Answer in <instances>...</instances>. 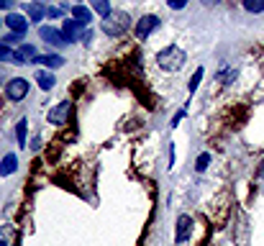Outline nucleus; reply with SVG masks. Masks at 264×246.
Returning <instances> with one entry per match:
<instances>
[{
    "instance_id": "obj_1",
    "label": "nucleus",
    "mask_w": 264,
    "mask_h": 246,
    "mask_svg": "<svg viewBox=\"0 0 264 246\" xmlns=\"http://www.w3.org/2000/svg\"><path fill=\"white\" fill-rule=\"evenodd\" d=\"M157 62H159V67L164 72H177V70H182V64L187 62V57H185V52L180 49V47H167V49H162L159 54H157Z\"/></svg>"
},
{
    "instance_id": "obj_2",
    "label": "nucleus",
    "mask_w": 264,
    "mask_h": 246,
    "mask_svg": "<svg viewBox=\"0 0 264 246\" xmlns=\"http://www.w3.org/2000/svg\"><path fill=\"white\" fill-rule=\"evenodd\" d=\"M128 13H123V11H111L105 18H103V31L108 34V36H121V34H126V29H128Z\"/></svg>"
},
{
    "instance_id": "obj_3",
    "label": "nucleus",
    "mask_w": 264,
    "mask_h": 246,
    "mask_svg": "<svg viewBox=\"0 0 264 246\" xmlns=\"http://www.w3.org/2000/svg\"><path fill=\"white\" fill-rule=\"evenodd\" d=\"M6 95H8L11 100H24V98L29 95V82H26L24 77H13V80L8 82V87H6Z\"/></svg>"
},
{
    "instance_id": "obj_4",
    "label": "nucleus",
    "mask_w": 264,
    "mask_h": 246,
    "mask_svg": "<svg viewBox=\"0 0 264 246\" xmlns=\"http://www.w3.org/2000/svg\"><path fill=\"white\" fill-rule=\"evenodd\" d=\"M70 110H72V103L70 100H62L59 105H54L49 113H47V118H49V123H54V126H62V123H67V116H70Z\"/></svg>"
},
{
    "instance_id": "obj_5",
    "label": "nucleus",
    "mask_w": 264,
    "mask_h": 246,
    "mask_svg": "<svg viewBox=\"0 0 264 246\" xmlns=\"http://www.w3.org/2000/svg\"><path fill=\"white\" fill-rule=\"evenodd\" d=\"M157 29H159V18L157 16H144L139 24H136V36L139 39H149Z\"/></svg>"
},
{
    "instance_id": "obj_6",
    "label": "nucleus",
    "mask_w": 264,
    "mask_h": 246,
    "mask_svg": "<svg viewBox=\"0 0 264 246\" xmlns=\"http://www.w3.org/2000/svg\"><path fill=\"white\" fill-rule=\"evenodd\" d=\"M39 36L47 41V44H52V47H67V39H64V34L57 31V29H52V26H41V29H39Z\"/></svg>"
},
{
    "instance_id": "obj_7",
    "label": "nucleus",
    "mask_w": 264,
    "mask_h": 246,
    "mask_svg": "<svg viewBox=\"0 0 264 246\" xmlns=\"http://www.w3.org/2000/svg\"><path fill=\"white\" fill-rule=\"evenodd\" d=\"M13 64H29V62H34L36 59V49L31 47V44H21V47L13 52Z\"/></svg>"
},
{
    "instance_id": "obj_8",
    "label": "nucleus",
    "mask_w": 264,
    "mask_h": 246,
    "mask_svg": "<svg viewBox=\"0 0 264 246\" xmlns=\"http://www.w3.org/2000/svg\"><path fill=\"white\" fill-rule=\"evenodd\" d=\"M190 231H192V218L190 215H180L177 218V233H174V241L185 243L190 238Z\"/></svg>"
},
{
    "instance_id": "obj_9",
    "label": "nucleus",
    "mask_w": 264,
    "mask_h": 246,
    "mask_svg": "<svg viewBox=\"0 0 264 246\" xmlns=\"http://www.w3.org/2000/svg\"><path fill=\"white\" fill-rule=\"evenodd\" d=\"M6 26H8L13 34H26L29 21H26L24 16H18V13H8V16H6Z\"/></svg>"
},
{
    "instance_id": "obj_10",
    "label": "nucleus",
    "mask_w": 264,
    "mask_h": 246,
    "mask_svg": "<svg viewBox=\"0 0 264 246\" xmlns=\"http://www.w3.org/2000/svg\"><path fill=\"white\" fill-rule=\"evenodd\" d=\"M82 29H85V26L80 24V21H64V31H62V34H64V39H67V44L75 41L77 36L82 39Z\"/></svg>"
},
{
    "instance_id": "obj_11",
    "label": "nucleus",
    "mask_w": 264,
    "mask_h": 246,
    "mask_svg": "<svg viewBox=\"0 0 264 246\" xmlns=\"http://www.w3.org/2000/svg\"><path fill=\"white\" fill-rule=\"evenodd\" d=\"M16 169H18V159H16V154H6V156H3V162H0V174L8 177V174H13Z\"/></svg>"
},
{
    "instance_id": "obj_12",
    "label": "nucleus",
    "mask_w": 264,
    "mask_h": 246,
    "mask_svg": "<svg viewBox=\"0 0 264 246\" xmlns=\"http://www.w3.org/2000/svg\"><path fill=\"white\" fill-rule=\"evenodd\" d=\"M72 16H75V21H80L82 26H87V24L93 21V11L87 8V6H75V8H72Z\"/></svg>"
},
{
    "instance_id": "obj_13",
    "label": "nucleus",
    "mask_w": 264,
    "mask_h": 246,
    "mask_svg": "<svg viewBox=\"0 0 264 246\" xmlns=\"http://www.w3.org/2000/svg\"><path fill=\"white\" fill-rule=\"evenodd\" d=\"M13 243H16V228L6 223V226H0V246H13Z\"/></svg>"
},
{
    "instance_id": "obj_14",
    "label": "nucleus",
    "mask_w": 264,
    "mask_h": 246,
    "mask_svg": "<svg viewBox=\"0 0 264 246\" xmlns=\"http://www.w3.org/2000/svg\"><path fill=\"white\" fill-rule=\"evenodd\" d=\"M26 13H29L31 21H41L44 16H47V6H44V3H29L26 6Z\"/></svg>"
},
{
    "instance_id": "obj_15",
    "label": "nucleus",
    "mask_w": 264,
    "mask_h": 246,
    "mask_svg": "<svg viewBox=\"0 0 264 246\" xmlns=\"http://www.w3.org/2000/svg\"><path fill=\"white\" fill-rule=\"evenodd\" d=\"M34 62H41L44 67H49V70H57V67H62V57L59 54H47V57H36Z\"/></svg>"
},
{
    "instance_id": "obj_16",
    "label": "nucleus",
    "mask_w": 264,
    "mask_h": 246,
    "mask_svg": "<svg viewBox=\"0 0 264 246\" xmlns=\"http://www.w3.org/2000/svg\"><path fill=\"white\" fill-rule=\"evenodd\" d=\"M36 82H39L41 90H52L57 80H54V75H52V72H36Z\"/></svg>"
},
{
    "instance_id": "obj_17",
    "label": "nucleus",
    "mask_w": 264,
    "mask_h": 246,
    "mask_svg": "<svg viewBox=\"0 0 264 246\" xmlns=\"http://www.w3.org/2000/svg\"><path fill=\"white\" fill-rule=\"evenodd\" d=\"M26 123H29L26 118H21L18 121V128H16V136H18V146L21 149H26Z\"/></svg>"
},
{
    "instance_id": "obj_18",
    "label": "nucleus",
    "mask_w": 264,
    "mask_h": 246,
    "mask_svg": "<svg viewBox=\"0 0 264 246\" xmlns=\"http://www.w3.org/2000/svg\"><path fill=\"white\" fill-rule=\"evenodd\" d=\"M203 75H205V70H203V67H197V70H195V75H192V80H190V85H187V90H190V95H192V93L197 90V85H200Z\"/></svg>"
},
{
    "instance_id": "obj_19",
    "label": "nucleus",
    "mask_w": 264,
    "mask_h": 246,
    "mask_svg": "<svg viewBox=\"0 0 264 246\" xmlns=\"http://www.w3.org/2000/svg\"><path fill=\"white\" fill-rule=\"evenodd\" d=\"M244 8L249 13H264V0H244Z\"/></svg>"
},
{
    "instance_id": "obj_20",
    "label": "nucleus",
    "mask_w": 264,
    "mask_h": 246,
    "mask_svg": "<svg viewBox=\"0 0 264 246\" xmlns=\"http://www.w3.org/2000/svg\"><path fill=\"white\" fill-rule=\"evenodd\" d=\"M208 164H210V154H208V151H203V154L195 159V169H197V172H205V169H208Z\"/></svg>"
},
{
    "instance_id": "obj_21",
    "label": "nucleus",
    "mask_w": 264,
    "mask_h": 246,
    "mask_svg": "<svg viewBox=\"0 0 264 246\" xmlns=\"http://www.w3.org/2000/svg\"><path fill=\"white\" fill-rule=\"evenodd\" d=\"M90 3H93V8H95L103 18H105L108 13H111V6H108V0H90Z\"/></svg>"
},
{
    "instance_id": "obj_22",
    "label": "nucleus",
    "mask_w": 264,
    "mask_h": 246,
    "mask_svg": "<svg viewBox=\"0 0 264 246\" xmlns=\"http://www.w3.org/2000/svg\"><path fill=\"white\" fill-rule=\"evenodd\" d=\"M169 3V8H174V11H182L185 6H187V0H167Z\"/></svg>"
},
{
    "instance_id": "obj_23",
    "label": "nucleus",
    "mask_w": 264,
    "mask_h": 246,
    "mask_svg": "<svg viewBox=\"0 0 264 246\" xmlns=\"http://www.w3.org/2000/svg\"><path fill=\"white\" fill-rule=\"evenodd\" d=\"M8 57H13V52L6 47V44H0V62H3V59H8Z\"/></svg>"
},
{
    "instance_id": "obj_24",
    "label": "nucleus",
    "mask_w": 264,
    "mask_h": 246,
    "mask_svg": "<svg viewBox=\"0 0 264 246\" xmlns=\"http://www.w3.org/2000/svg\"><path fill=\"white\" fill-rule=\"evenodd\" d=\"M21 36H24V34H11V36H6V47H8V44H16V41H21Z\"/></svg>"
},
{
    "instance_id": "obj_25",
    "label": "nucleus",
    "mask_w": 264,
    "mask_h": 246,
    "mask_svg": "<svg viewBox=\"0 0 264 246\" xmlns=\"http://www.w3.org/2000/svg\"><path fill=\"white\" fill-rule=\"evenodd\" d=\"M236 77V70H231V72H226V75H218V80H223V82H231Z\"/></svg>"
},
{
    "instance_id": "obj_26",
    "label": "nucleus",
    "mask_w": 264,
    "mask_h": 246,
    "mask_svg": "<svg viewBox=\"0 0 264 246\" xmlns=\"http://www.w3.org/2000/svg\"><path fill=\"white\" fill-rule=\"evenodd\" d=\"M0 8H3V11H11V8H13V0H0Z\"/></svg>"
},
{
    "instance_id": "obj_27",
    "label": "nucleus",
    "mask_w": 264,
    "mask_h": 246,
    "mask_svg": "<svg viewBox=\"0 0 264 246\" xmlns=\"http://www.w3.org/2000/svg\"><path fill=\"white\" fill-rule=\"evenodd\" d=\"M47 16H49V18H57V16H59V8H47Z\"/></svg>"
},
{
    "instance_id": "obj_28",
    "label": "nucleus",
    "mask_w": 264,
    "mask_h": 246,
    "mask_svg": "<svg viewBox=\"0 0 264 246\" xmlns=\"http://www.w3.org/2000/svg\"><path fill=\"white\" fill-rule=\"evenodd\" d=\"M200 3H203V6H218L221 0H200Z\"/></svg>"
},
{
    "instance_id": "obj_29",
    "label": "nucleus",
    "mask_w": 264,
    "mask_h": 246,
    "mask_svg": "<svg viewBox=\"0 0 264 246\" xmlns=\"http://www.w3.org/2000/svg\"><path fill=\"white\" fill-rule=\"evenodd\" d=\"M34 3H47V0H34Z\"/></svg>"
}]
</instances>
